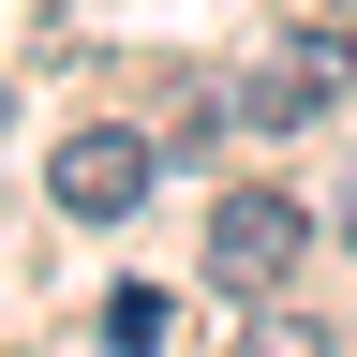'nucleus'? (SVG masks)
<instances>
[{
	"label": "nucleus",
	"instance_id": "nucleus-1",
	"mask_svg": "<svg viewBox=\"0 0 357 357\" xmlns=\"http://www.w3.org/2000/svg\"><path fill=\"white\" fill-rule=\"evenodd\" d=\"M298 253H312V208H298V194H223V208H208V283H223V298H283Z\"/></svg>",
	"mask_w": 357,
	"mask_h": 357
},
{
	"label": "nucleus",
	"instance_id": "nucleus-2",
	"mask_svg": "<svg viewBox=\"0 0 357 357\" xmlns=\"http://www.w3.org/2000/svg\"><path fill=\"white\" fill-rule=\"evenodd\" d=\"M342 89H357V45H342V30H283V45H268V75L238 89V119H268V134H298V119H328Z\"/></svg>",
	"mask_w": 357,
	"mask_h": 357
},
{
	"label": "nucleus",
	"instance_id": "nucleus-3",
	"mask_svg": "<svg viewBox=\"0 0 357 357\" xmlns=\"http://www.w3.org/2000/svg\"><path fill=\"white\" fill-rule=\"evenodd\" d=\"M45 194H60L75 223H119L134 194H149V134H119V119H105V134H60V164H45Z\"/></svg>",
	"mask_w": 357,
	"mask_h": 357
},
{
	"label": "nucleus",
	"instance_id": "nucleus-4",
	"mask_svg": "<svg viewBox=\"0 0 357 357\" xmlns=\"http://www.w3.org/2000/svg\"><path fill=\"white\" fill-rule=\"evenodd\" d=\"M164 328H178L164 283H119V298H105V342H164Z\"/></svg>",
	"mask_w": 357,
	"mask_h": 357
},
{
	"label": "nucleus",
	"instance_id": "nucleus-5",
	"mask_svg": "<svg viewBox=\"0 0 357 357\" xmlns=\"http://www.w3.org/2000/svg\"><path fill=\"white\" fill-rule=\"evenodd\" d=\"M342 253H357V194H342Z\"/></svg>",
	"mask_w": 357,
	"mask_h": 357
},
{
	"label": "nucleus",
	"instance_id": "nucleus-6",
	"mask_svg": "<svg viewBox=\"0 0 357 357\" xmlns=\"http://www.w3.org/2000/svg\"><path fill=\"white\" fill-rule=\"evenodd\" d=\"M0 119H15V105H0Z\"/></svg>",
	"mask_w": 357,
	"mask_h": 357
}]
</instances>
